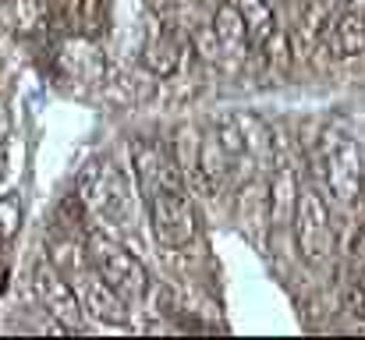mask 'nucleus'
Segmentation results:
<instances>
[{
  "mask_svg": "<svg viewBox=\"0 0 365 340\" xmlns=\"http://www.w3.org/2000/svg\"><path fill=\"white\" fill-rule=\"evenodd\" d=\"M344 319L351 323V330L365 334V284H351L344 291Z\"/></svg>",
  "mask_w": 365,
  "mask_h": 340,
  "instance_id": "obj_15",
  "label": "nucleus"
},
{
  "mask_svg": "<svg viewBox=\"0 0 365 340\" xmlns=\"http://www.w3.org/2000/svg\"><path fill=\"white\" fill-rule=\"evenodd\" d=\"M4 291H7V269L0 266V294H4Z\"/></svg>",
  "mask_w": 365,
  "mask_h": 340,
  "instance_id": "obj_20",
  "label": "nucleus"
},
{
  "mask_svg": "<svg viewBox=\"0 0 365 340\" xmlns=\"http://www.w3.org/2000/svg\"><path fill=\"white\" fill-rule=\"evenodd\" d=\"M294 195H298L294 170H291V167L280 160V163H277V170H273L269 192H266V220H269V227L291 224V213H294Z\"/></svg>",
  "mask_w": 365,
  "mask_h": 340,
  "instance_id": "obj_9",
  "label": "nucleus"
},
{
  "mask_svg": "<svg viewBox=\"0 0 365 340\" xmlns=\"http://www.w3.org/2000/svg\"><path fill=\"white\" fill-rule=\"evenodd\" d=\"M64 277L71 280V287H75L86 316H93L96 323H107V326H121L124 316H128V302L110 284H103V277L89 266L86 252L75 259V269H64Z\"/></svg>",
  "mask_w": 365,
  "mask_h": 340,
  "instance_id": "obj_6",
  "label": "nucleus"
},
{
  "mask_svg": "<svg viewBox=\"0 0 365 340\" xmlns=\"http://www.w3.org/2000/svg\"><path fill=\"white\" fill-rule=\"evenodd\" d=\"M266 4H269V0H266Z\"/></svg>",
  "mask_w": 365,
  "mask_h": 340,
  "instance_id": "obj_21",
  "label": "nucleus"
},
{
  "mask_svg": "<svg viewBox=\"0 0 365 340\" xmlns=\"http://www.w3.org/2000/svg\"><path fill=\"white\" fill-rule=\"evenodd\" d=\"M4 174H7V156H4V145H0V181H4Z\"/></svg>",
  "mask_w": 365,
  "mask_h": 340,
  "instance_id": "obj_19",
  "label": "nucleus"
},
{
  "mask_svg": "<svg viewBox=\"0 0 365 340\" xmlns=\"http://www.w3.org/2000/svg\"><path fill=\"white\" fill-rule=\"evenodd\" d=\"M238 11H242V21H245V32H248V43L259 46L273 29H277V18H273V7L266 0H231Z\"/></svg>",
  "mask_w": 365,
  "mask_h": 340,
  "instance_id": "obj_11",
  "label": "nucleus"
},
{
  "mask_svg": "<svg viewBox=\"0 0 365 340\" xmlns=\"http://www.w3.org/2000/svg\"><path fill=\"white\" fill-rule=\"evenodd\" d=\"M86 259H89V266L103 277V284H110L128 305L138 302V298H145V291H149V273H145V266L138 262V255H131L118 237L89 230V234H86Z\"/></svg>",
  "mask_w": 365,
  "mask_h": 340,
  "instance_id": "obj_4",
  "label": "nucleus"
},
{
  "mask_svg": "<svg viewBox=\"0 0 365 340\" xmlns=\"http://www.w3.org/2000/svg\"><path fill=\"white\" fill-rule=\"evenodd\" d=\"M192 0H149V7L156 11V14H178V11H185Z\"/></svg>",
  "mask_w": 365,
  "mask_h": 340,
  "instance_id": "obj_17",
  "label": "nucleus"
},
{
  "mask_svg": "<svg viewBox=\"0 0 365 340\" xmlns=\"http://www.w3.org/2000/svg\"><path fill=\"white\" fill-rule=\"evenodd\" d=\"M291 224H294L298 255L309 266H323L334 255V248H337V227H334V213H330L327 195L316 185H298Z\"/></svg>",
  "mask_w": 365,
  "mask_h": 340,
  "instance_id": "obj_3",
  "label": "nucleus"
},
{
  "mask_svg": "<svg viewBox=\"0 0 365 340\" xmlns=\"http://www.w3.org/2000/svg\"><path fill=\"white\" fill-rule=\"evenodd\" d=\"M78 202L89 213V220L107 230H128L135 220L131 210V185L128 174L121 170V163L114 156H93L82 174H78Z\"/></svg>",
  "mask_w": 365,
  "mask_h": 340,
  "instance_id": "obj_2",
  "label": "nucleus"
},
{
  "mask_svg": "<svg viewBox=\"0 0 365 340\" xmlns=\"http://www.w3.org/2000/svg\"><path fill=\"white\" fill-rule=\"evenodd\" d=\"M21 217H25V210H21V195H14V192L0 195V244H7V241L18 237Z\"/></svg>",
  "mask_w": 365,
  "mask_h": 340,
  "instance_id": "obj_14",
  "label": "nucleus"
},
{
  "mask_svg": "<svg viewBox=\"0 0 365 340\" xmlns=\"http://www.w3.org/2000/svg\"><path fill=\"white\" fill-rule=\"evenodd\" d=\"M32 291H36V298H39L46 316H53L68 330H78L86 312H82V302H78L71 280L61 273V266H53L50 259H39L32 266Z\"/></svg>",
  "mask_w": 365,
  "mask_h": 340,
  "instance_id": "obj_7",
  "label": "nucleus"
},
{
  "mask_svg": "<svg viewBox=\"0 0 365 340\" xmlns=\"http://www.w3.org/2000/svg\"><path fill=\"white\" fill-rule=\"evenodd\" d=\"M210 29H213V36H217V43H220L224 50H235V46L248 43V32H245V21H242V11H238L231 0L217 7V14H213Z\"/></svg>",
  "mask_w": 365,
  "mask_h": 340,
  "instance_id": "obj_12",
  "label": "nucleus"
},
{
  "mask_svg": "<svg viewBox=\"0 0 365 340\" xmlns=\"http://www.w3.org/2000/svg\"><path fill=\"white\" fill-rule=\"evenodd\" d=\"M142 68L153 71L156 78H170L181 71V61H185V39L167 29V25H153L142 39Z\"/></svg>",
  "mask_w": 365,
  "mask_h": 340,
  "instance_id": "obj_8",
  "label": "nucleus"
},
{
  "mask_svg": "<svg viewBox=\"0 0 365 340\" xmlns=\"http://www.w3.org/2000/svg\"><path fill=\"white\" fill-rule=\"evenodd\" d=\"M319 174H323L327 192L337 202L355 206L362 199V188H365L362 153H359L351 135H344L337 128L323 131V138H319Z\"/></svg>",
  "mask_w": 365,
  "mask_h": 340,
  "instance_id": "obj_5",
  "label": "nucleus"
},
{
  "mask_svg": "<svg viewBox=\"0 0 365 340\" xmlns=\"http://www.w3.org/2000/svg\"><path fill=\"white\" fill-rule=\"evenodd\" d=\"M100 11H103V0H68L64 4L71 32H86V36L100 32Z\"/></svg>",
  "mask_w": 365,
  "mask_h": 340,
  "instance_id": "obj_13",
  "label": "nucleus"
},
{
  "mask_svg": "<svg viewBox=\"0 0 365 340\" xmlns=\"http://www.w3.org/2000/svg\"><path fill=\"white\" fill-rule=\"evenodd\" d=\"M351 262H355V280H359V284H365V230L359 234V241H355Z\"/></svg>",
  "mask_w": 365,
  "mask_h": 340,
  "instance_id": "obj_16",
  "label": "nucleus"
},
{
  "mask_svg": "<svg viewBox=\"0 0 365 340\" xmlns=\"http://www.w3.org/2000/svg\"><path fill=\"white\" fill-rule=\"evenodd\" d=\"M7 131H11V117H7V107L0 103V145H4V138H7Z\"/></svg>",
  "mask_w": 365,
  "mask_h": 340,
  "instance_id": "obj_18",
  "label": "nucleus"
},
{
  "mask_svg": "<svg viewBox=\"0 0 365 340\" xmlns=\"http://www.w3.org/2000/svg\"><path fill=\"white\" fill-rule=\"evenodd\" d=\"M131 167H135V181H138V192L149 213L153 237L167 248L192 244L199 230V217L188 195V177L170 156V149L153 138H135Z\"/></svg>",
  "mask_w": 365,
  "mask_h": 340,
  "instance_id": "obj_1",
  "label": "nucleus"
},
{
  "mask_svg": "<svg viewBox=\"0 0 365 340\" xmlns=\"http://www.w3.org/2000/svg\"><path fill=\"white\" fill-rule=\"evenodd\" d=\"M327 36H334V53L337 57H362L365 53V11H344Z\"/></svg>",
  "mask_w": 365,
  "mask_h": 340,
  "instance_id": "obj_10",
  "label": "nucleus"
}]
</instances>
